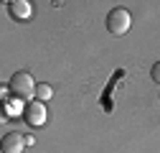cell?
Listing matches in <instances>:
<instances>
[{"label":"cell","instance_id":"7a4b0ae2","mask_svg":"<svg viewBox=\"0 0 160 153\" xmlns=\"http://www.w3.org/2000/svg\"><path fill=\"white\" fill-rule=\"evenodd\" d=\"M132 26V15L125 10V8H112L107 13V31L112 36H125Z\"/></svg>","mask_w":160,"mask_h":153},{"label":"cell","instance_id":"ba28073f","mask_svg":"<svg viewBox=\"0 0 160 153\" xmlns=\"http://www.w3.org/2000/svg\"><path fill=\"white\" fill-rule=\"evenodd\" d=\"M150 76H152V82H158V84H160V61L150 69Z\"/></svg>","mask_w":160,"mask_h":153},{"label":"cell","instance_id":"277c9868","mask_svg":"<svg viewBox=\"0 0 160 153\" xmlns=\"http://www.w3.org/2000/svg\"><path fill=\"white\" fill-rule=\"evenodd\" d=\"M26 138L21 135V133H5L3 135V143H0V148H3V153H23L26 150Z\"/></svg>","mask_w":160,"mask_h":153},{"label":"cell","instance_id":"5b68a950","mask_svg":"<svg viewBox=\"0 0 160 153\" xmlns=\"http://www.w3.org/2000/svg\"><path fill=\"white\" fill-rule=\"evenodd\" d=\"M10 15L15 18V21H26V18H31V3H28V0H13V3H10Z\"/></svg>","mask_w":160,"mask_h":153},{"label":"cell","instance_id":"6da1fadb","mask_svg":"<svg viewBox=\"0 0 160 153\" xmlns=\"http://www.w3.org/2000/svg\"><path fill=\"white\" fill-rule=\"evenodd\" d=\"M8 87H10V92L15 94L18 100H31V97H36V82H33V76L28 74V71H15L13 76H10V82H8Z\"/></svg>","mask_w":160,"mask_h":153},{"label":"cell","instance_id":"8992f818","mask_svg":"<svg viewBox=\"0 0 160 153\" xmlns=\"http://www.w3.org/2000/svg\"><path fill=\"white\" fill-rule=\"evenodd\" d=\"M51 97H53V87H51V84L41 82V84L36 87V100H38V102H46V100H51Z\"/></svg>","mask_w":160,"mask_h":153},{"label":"cell","instance_id":"3957f363","mask_svg":"<svg viewBox=\"0 0 160 153\" xmlns=\"http://www.w3.org/2000/svg\"><path fill=\"white\" fill-rule=\"evenodd\" d=\"M48 118V112H46V105L43 102H38V100H31L26 102V110H23V120L28 123V128H41Z\"/></svg>","mask_w":160,"mask_h":153},{"label":"cell","instance_id":"52a82bcc","mask_svg":"<svg viewBox=\"0 0 160 153\" xmlns=\"http://www.w3.org/2000/svg\"><path fill=\"white\" fill-rule=\"evenodd\" d=\"M8 110V115H23V110H26V105H21V102H10V105H5Z\"/></svg>","mask_w":160,"mask_h":153}]
</instances>
